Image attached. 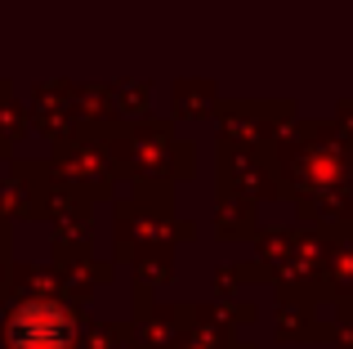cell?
Returning <instances> with one entry per match:
<instances>
[{
    "mask_svg": "<svg viewBox=\"0 0 353 349\" xmlns=\"http://www.w3.org/2000/svg\"><path fill=\"white\" fill-rule=\"evenodd\" d=\"M72 345V323L59 305H23L9 323V349H68Z\"/></svg>",
    "mask_w": 353,
    "mask_h": 349,
    "instance_id": "1",
    "label": "cell"
}]
</instances>
